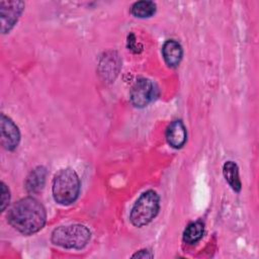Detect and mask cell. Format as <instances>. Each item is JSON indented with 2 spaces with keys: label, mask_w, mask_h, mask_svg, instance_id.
Returning <instances> with one entry per match:
<instances>
[{
  "label": "cell",
  "mask_w": 259,
  "mask_h": 259,
  "mask_svg": "<svg viewBox=\"0 0 259 259\" xmlns=\"http://www.w3.org/2000/svg\"><path fill=\"white\" fill-rule=\"evenodd\" d=\"M46 219L45 207L32 197H24L18 200L7 213L8 223L23 235L38 232L45 226Z\"/></svg>",
  "instance_id": "cell-1"
},
{
  "label": "cell",
  "mask_w": 259,
  "mask_h": 259,
  "mask_svg": "<svg viewBox=\"0 0 259 259\" xmlns=\"http://www.w3.org/2000/svg\"><path fill=\"white\" fill-rule=\"evenodd\" d=\"M80 191V180L77 173L66 168L59 171L53 181V196L60 204H70L74 202Z\"/></svg>",
  "instance_id": "cell-2"
},
{
  "label": "cell",
  "mask_w": 259,
  "mask_h": 259,
  "mask_svg": "<svg viewBox=\"0 0 259 259\" xmlns=\"http://www.w3.org/2000/svg\"><path fill=\"white\" fill-rule=\"evenodd\" d=\"M90 231L83 225L61 226L52 233V242L67 249H81L90 240Z\"/></svg>",
  "instance_id": "cell-3"
},
{
  "label": "cell",
  "mask_w": 259,
  "mask_h": 259,
  "mask_svg": "<svg viewBox=\"0 0 259 259\" xmlns=\"http://www.w3.org/2000/svg\"><path fill=\"white\" fill-rule=\"evenodd\" d=\"M159 211V195L154 190L144 192L131 211V222L136 227H143L149 224Z\"/></svg>",
  "instance_id": "cell-4"
},
{
  "label": "cell",
  "mask_w": 259,
  "mask_h": 259,
  "mask_svg": "<svg viewBox=\"0 0 259 259\" xmlns=\"http://www.w3.org/2000/svg\"><path fill=\"white\" fill-rule=\"evenodd\" d=\"M158 94L156 85L149 79H139L132 87L130 98L137 107H145L152 102Z\"/></svg>",
  "instance_id": "cell-5"
},
{
  "label": "cell",
  "mask_w": 259,
  "mask_h": 259,
  "mask_svg": "<svg viewBox=\"0 0 259 259\" xmlns=\"http://www.w3.org/2000/svg\"><path fill=\"white\" fill-rule=\"evenodd\" d=\"M24 8L22 1H1V31L2 33L9 32L10 29L17 22Z\"/></svg>",
  "instance_id": "cell-6"
},
{
  "label": "cell",
  "mask_w": 259,
  "mask_h": 259,
  "mask_svg": "<svg viewBox=\"0 0 259 259\" xmlns=\"http://www.w3.org/2000/svg\"><path fill=\"white\" fill-rule=\"evenodd\" d=\"M20 141V134L15 123L5 114H1V144L6 150H14Z\"/></svg>",
  "instance_id": "cell-7"
},
{
  "label": "cell",
  "mask_w": 259,
  "mask_h": 259,
  "mask_svg": "<svg viewBox=\"0 0 259 259\" xmlns=\"http://www.w3.org/2000/svg\"><path fill=\"white\" fill-rule=\"evenodd\" d=\"M186 128L181 120L172 121L166 131V139L168 144L175 148H181L186 142Z\"/></svg>",
  "instance_id": "cell-8"
},
{
  "label": "cell",
  "mask_w": 259,
  "mask_h": 259,
  "mask_svg": "<svg viewBox=\"0 0 259 259\" xmlns=\"http://www.w3.org/2000/svg\"><path fill=\"white\" fill-rule=\"evenodd\" d=\"M162 52H163L164 60L169 67L175 68L179 65V63L182 59L183 51L178 41H176L174 39L167 40L163 46Z\"/></svg>",
  "instance_id": "cell-9"
},
{
  "label": "cell",
  "mask_w": 259,
  "mask_h": 259,
  "mask_svg": "<svg viewBox=\"0 0 259 259\" xmlns=\"http://www.w3.org/2000/svg\"><path fill=\"white\" fill-rule=\"evenodd\" d=\"M47 170L45 167H37L30 172L25 182V188L29 193L38 192L45 184Z\"/></svg>",
  "instance_id": "cell-10"
},
{
  "label": "cell",
  "mask_w": 259,
  "mask_h": 259,
  "mask_svg": "<svg viewBox=\"0 0 259 259\" xmlns=\"http://www.w3.org/2000/svg\"><path fill=\"white\" fill-rule=\"evenodd\" d=\"M223 172H224V176L226 178V180L228 181V183L230 184V186L237 192H239L241 190L242 187V183L239 177V169L238 166L235 162L233 161H228L225 163L224 168H223Z\"/></svg>",
  "instance_id": "cell-11"
},
{
  "label": "cell",
  "mask_w": 259,
  "mask_h": 259,
  "mask_svg": "<svg viewBox=\"0 0 259 259\" xmlns=\"http://www.w3.org/2000/svg\"><path fill=\"white\" fill-rule=\"evenodd\" d=\"M204 227L201 222H194L188 225L183 233V241L187 244H194L199 241L203 235Z\"/></svg>",
  "instance_id": "cell-12"
},
{
  "label": "cell",
  "mask_w": 259,
  "mask_h": 259,
  "mask_svg": "<svg viewBox=\"0 0 259 259\" xmlns=\"http://www.w3.org/2000/svg\"><path fill=\"white\" fill-rule=\"evenodd\" d=\"M131 12L139 18L150 17L156 12V4L152 1H139L133 4Z\"/></svg>",
  "instance_id": "cell-13"
},
{
  "label": "cell",
  "mask_w": 259,
  "mask_h": 259,
  "mask_svg": "<svg viewBox=\"0 0 259 259\" xmlns=\"http://www.w3.org/2000/svg\"><path fill=\"white\" fill-rule=\"evenodd\" d=\"M9 199H10V193H9V189L7 188V186L5 185L4 182L1 183V210L3 211L6 206L9 203Z\"/></svg>",
  "instance_id": "cell-14"
},
{
  "label": "cell",
  "mask_w": 259,
  "mask_h": 259,
  "mask_svg": "<svg viewBox=\"0 0 259 259\" xmlns=\"http://www.w3.org/2000/svg\"><path fill=\"white\" fill-rule=\"evenodd\" d=\"M133 257L134 258H152L153 254L151 253V251H149L147 249H143V250H140L137 253H135L133 255Z\"/></svg>",
  "instance_id": "cell-15"
}]
</instances>
